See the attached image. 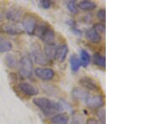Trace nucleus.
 <instances>
[{"label": "nucleus", "mask_w": 151, "mask_h": 124, "mask_svg": "<svg viewBox=\"0 0 151 124\" xmlns=\"http://www.w3.org/2000/svg\"><path fill=\"white\" fill-rule=\"evenodd\" d=\"M35 35L40 39L44 43L46 44L54 43L55 34L53 29L50 27L47 24H40L35 28Z\"/></svg>", "instance_id": "2"}, {"label": "nucleus", "mask_w": 151, "mask_h": 124, "mask_svg": "<svg viewBox=\"0 0 151 124\" xmlns=\"http://www.w3.org/2000/svg\"><path fill=\"white\" fill-rule=\"evenodd\" d=\"M71 124H83V117L80 114H76L71 120Z\"/></svg>", "instance_id": "28"}, {"label": "nucleus", "mask_w": 151, "mask_h": 124, "mask_svg": "<svg viewBox=\"0 0 151 124\" xmlns=\"http://www.w3.org/2000/svg\"><path fill=\"white\" fill-rule=\"evenodd\" d=\"M79 83L81 84L84 89L92 91V92H97L99 90V86L94 79L88 76H83L82 78L80 79Z\"/></svg>", "instance_id": "7"}, {"label": "nucleus", "mask_w": 151, "mask_h": 124, "mask_svg": "<svg viewBox=\"0 0 151 124\" xmlns=\"http://www.w3.org/2000/svg\"><path fill=\"white\" fill-rule=\"evenodd\" d=\"M93 61L94 63L98 66L102 67V68H105L106 66V59H105V56H103L99 53H95L93 54Z\"/></svg>", "instance_id": "19"}, {"label": "nucleus", "mask_w": 151, "mask_h": 124, "mask_svg": "<svg viewBox=\"0 0 151 124\" xmlns=\"http://www.w3.org/2000/svg\"><path fill=\"white\" fill-rule=\"evenodd\" d=\"M67 8L70 12L73 13V14H76L78 12V9H77V5H76V3L75 1H70L68 4H67Z\"/></svg>", "instance_id": "25"}, {"label": "nucleus", "mask_w": 151, "mask_h": 124, "mask_svg": "<svg viewBox=\"0 0 151 124\" xmlns=\"http://www.w3.org/2000/svg\"><path fill=\"white\" fill-rule=\"evenodd\" d=\"M68 46L66 44H61L58 46L57 51H56V59L59 60L60 62H63L65 61V58L68 54Z\"/></svg>", "instance_id": "15"}, {"label": "nucleus", "mask_w": 151, "mask_h": 124, "mask_svg": "<svg viewBox=\"0 0 151 124\" xmlns=\"http://www.w3.org/2000/svg\"><path fill=\"white\" fill-rule=\"evenodd\" d=\"M86 37L90 42H92L93 44H98L102 41V36L99 34H97L93 29V28L86 30Z\"/></svg>", "instance_id": "14"}, {"label": "nucleus", "mask_w": 151, "mask_h": 124, "mask_svg": "<svg viewBox=\"0 0 151 124\" xmlns=\"http://www.w3.org/2000/svg\"><path fill=\"white\" fill-rule=\"evenodd\" d=\"M40 4L44 9H49L50 7V5H51V3L49 0H42V1H40Z\"/></svg>", "instance_id": "30"}, {"label": "nucleus", "mask_w": 151, "mask_h": 124, "mask_svg": "<svg viewBox=\"0 0 151 124\" xmlns=\"http://www.w3.org/2000/svg\"><path fill=\"white\" fill-rule=\"evenodd\" d=\"M2 18H3V14H2V13L0 12V20L2 19Z\"/></svg>", "instance_id": "32"}, {"label": "nucleus", "mask_w": 151, "mask_h": 124, "mask_svg": "<svg viewBox=\"0 0 151 124\" xmlns=\"http://www.w3.org/2000/svg\"><path fill=\"white\" fill-rule=\"evenodd\" d=\"M35 74L42 81H50L54 78L55 71L50 68H36Z\"/></svg>", "instance_id": "5"}, {"label": "nucleus", "mask_w": 151, "mask_h": 124, "mask_svg": "<svg viewBox=\"0 0 151 124\" xmlns=\"http://www.w3.org/2000/svg\"><path fill=\"white\" fill-rule=\"evenodd\" d=\"M43 87L45 92L50 96H56L60 92L59 89L57 87L51 86V85H45V86H43Z\"/></svg>", "instance_id": "23"}, {"label": "nucleus", "mask_w": 151, "mask_h": 124, "mask_svg": "<svg viewBox=\"0 0 151 124\" xmlns=\"http://www.w3.org/2000/svg\"><path fill=\"white\" fill-rule=\"evenodd\" d=\"M90 54L86 49H81V65H82L84 67H86L87 65L90 64Z\"/></svg>", "instance_id": "21"}, {"label": "nucleus", "mask_w": 151, "mask_h": 124, "mask_svg": "<svg viewBox=\"0 0 151 124\" xmlns=\"http://www.w3.org/2000/svg\"><path fill=\"white\" fill-rule=\"evenodd\" d=\"M70 67H71V70L73 71H77L79 70L80 66H81V61L80 59L76 56V55H71L70 58Z\"/></svg>", "instance_id": "20"}, {"label": "nucleus", "mask_w": 151, "mask_h": 124, "mask_svg": "<svg viewBox=\"0 0 151 124\" xmlns=\"http://www.w3.org/2000/svg\"><path fill=\"white\" fill-rule=\"evenodd\" d=\"M0 32H1V29H0Z\"/></svg>", "instance_id": "33"}, {"label": "nucleus", "mask_w": 151, "mask_h": 124, "mask_svg": "<svg viewBox=\"0 0 151 124\" xmlns=\"http://www.w3.org/2000/svg\"><path fill=\"white\" fill-rule=\"evenodd\" d=\"M57 48H58V46L54 43L45 44V49H44V52H45L44 54L49 60H52V59H55Z\"/></svg>", "instance_id": "11"}, {"label": "nucleus", "mask_w": 151, "mask_h": 124, "mask_svg": "<svg viewBox=\"0 0 151 124\" xmlns=\"http://www.w3.org/2000/svg\"><path fill=\"white\" fill-rule=\"evenodd\" d=\"M79 8L81 9V10L84 11H90V10H93L96 9L97 7V4L94 3V2H92V1H82L79 4Z\"/></svg>", "instance_id": "18"}, {"label": "nucleus", "mask_w": 151, "mask_h": 124, "mask_svg": "<svg viewBox=\"0 0 151 124\" xmlns=\"http://www.w3.org/2000/svg\"><path fill=\"white\" fill-rule=\"evenodd\" d=\"M23 28L28 34H33L36 28V19L32 15H27L23 20Z\"/></svg>", "instance_id": "6"}, {"label": "nucleus", "mask_w": 151, "mask_h": 124, "mask_svg": "<svg viewBox=\"0 0 151 124\" xmlns=\"http://www.w3.org/2000/svg\"><path fill=\"white\" fill-rule=\"evenodd\" d=\"M5 61L7 65L9 67V68H15L17 65H18V61H17L16 57L13 54H7L5 56Z\"/></svg>", "instance_id": "22"}, {"label": "nucleus", "mask_w": 151, "mask_h": 124, "mask_svg": "<svg viewBox=\"0 0 151 124\" xmlns=\"http://www.w3.org/2000/svg\"><path fill=\"white\" fill-rule=\"evenodd\" d=\"M97 116L101 121V123L105 124L106 122V116H105V109L104 108H100L97 111Z\"/></svg>", "instance_id": "27"}, {"label": "nucleus", "mask_w": 151, "mask_h": 124, "mask_svg": "<svg viewBox=\"0 0 151 124\" xmlns=\"http://www.w3.org/2000/svg\"><path fill=\"white\" fill-rule=\"evenodd\" d=\"M31 57L34 61L40 65H46L49 64V59L45 55L40 47L38 44H34L31 47Z\"/></svg>", "instance_id": "4"}, {"label": "nucleus", "mask_w": 151, "mask_h": 124, "mask_svg": "<svg viewBox=\"0 0 151 124\" xmlns=\"http://www.w3.org/2000/svg\"><path fill=\"white\" fill-rule=\"evenodd\" d=\"M86 124H102L100 122L94 118H89L86 121Z\"/></svg>", "instance_id": "31"}, {"label": "nucleus", "mask_w": 151, "mask_h": 124, "mask_svg": "<svg viewBox=\"0 0 151 124\" xmlns=\"http://www.w3.org/2000/svg\"><path fill=\"white\" fill-rule=\"evenodd\" d=\"M97 17L101 21H105L106 19V10L104 9H102L97 12Z\"/></svg>", "instance_id": "29"}, {"label": "nucleus", "mask_w": 151, "mask_h": 124, "mask_svg": "<svg viewBox=\"0 0 151 124\" xmlns=\"http://www.w3.org/2000/svg\"><path fill=\"white\" fill-rule=\"evenodd\" d=\"M57 104V108H58V111H70L71 110V107L70 104L66 102L65 101H60L59 103Z\"/></svg>", "instance_id": "24"}, {"label": "nucleus", "mask_w": 151, "mask_h": 124, "mask_svg": "<svg viewBox=\"0 0 151 124\" xmlns=\"http://www.w3.org/2000/svg\"><path fill=\"white\" fill-rule=\"evenodd\" d=\"M18 88L25 96L34 97V96H36V95L39 94V90L36 87H35L31 84H29V83H26V82L19 83V86H18Z\"/></svg>", "instance_id": "8"}, {"label": "nucleus", "mask_w": 151, "mask_h": 124, "mask_svg": "<svg viewBox=\"0 0 151 124\" xmlns=\"http://www.w3.org/2000/svg\"><path fill=\"white\" fill-rule=\"evenodd\" d=\"M86 105L91 108H100L104 104V100L101 96H93L89 97L86 100Z\"/></svg>", "instance_id": "10"}, {"label": "nucleus", "mask_w": 151, "mask_h": 124, "mask_svg": "<svg viewBox=\"0 0 151 124\" xmlns=\"http://www.w3.org/2000/svg\"><path fill=\"white\" fill-rule=\"evenodd\" d=\"M3 29L6 34L10 35H19L23 33V29L17 24H6L3 26Z\"/></svg>", "instance_id": "12"}, {"label": "nucleus", "mask_w": 151, "mask_h": 124, "mask_svg": "<svg viewBox=\"0 0 151 124\" xmlns=\"http://www.w3.org/2000/svg\"><path fill=\"white\" fill-rule=\"evenodd\" d=\"M34 104L40 109V111L43 113L45 116L50 117L55 115L58 112L57 104L53 102L48 98L45 97H36L33 100Z\"/></svg>", "instance_id": "1"}, {"label": "nucleus", "mask_w": 151, "mask_h": 124, "mask_svg": "<svg viewBox=\"0 0 151 124\" xmlns=\"http://www.w3.org/2000/svg\"><path fill=\"white\" fill-rule=\"evenodd\" d=\"M93 29L97 33V34H104L105 33V25L102 24V23H99V24H96L94 25Z\"/></svg>", "instance_id": "26"}, {"label": "nucleus", "mask_w": 151, "mask_h": 124, "mask_svg": "<svg viewBox=\"0 0 151 124\" xmlns=\"http://www.w3.org/2000/svg\"><path fill=\"white\" fill-rule=\"evenodd\" d=\"M69 118L65 114L55 115L51 118V124H68Z\"/></svg>", "instance_id": "16"}, {"label": "nucleus", "mask_w": 151, "mask_h": 124, "mask_svg": "<svg viewBox=\"0 0 151 124\" xmlns=\"http://www.w3.org/2000/svg\"><path fill=\"white\" fill-rule=\"evenodd\" d=\"M13 48V45L10 41H9L5 38L0 37V52L1 53H6L10 51Z\"/></svg>", "instance_id": "17"}, {"label": "nucleus", "mask_w": 151, "mask_h": 124, "mask_svg": "<svg viewBox=\"0 0 151 124\" xmlns=\"http://www.w3.org/2000/svg\"><path fill=\"white\" fill-rule=\"evenodd\" d=\"M22 17V11L20 9L16 8V7H13L10 8L6 13V18L13 22H18L20 20Z\"/></svg>", "instance_id": "9"}, {"label": "nucleus", "mask_w": 151, "mask_h": 124, "mask_svg": "<svg viewBox=\"0 0 151 124\" xmlns=\"http://www.w3.org/2000/svg\"><path fill=\"white\" fill-rule=\"evenodd\" d=\"M72 97L78 101H86L89 97V93L84 88L76 87L72 91Z\"/></svg>", "instance_id": "13"}, {"label": "nucleus", "mask_w": 151, "mask_h": 124, "mask_svg": "<svg viewBox=\"0 0 151 124\" xmlns=\"http://www.w3.org/2000/svg\"><path fill=\"white\" fill-rule=\"evenodd\" d=\"M33 62L28 54H24L19 62V75L24 78H29L32 76Z\"/></svg>", "instance_id": "3"}]
</instances>
